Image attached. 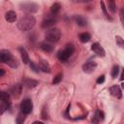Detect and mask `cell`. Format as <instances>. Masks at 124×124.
I'll list each match as a JSON object with an SVG mask.
<instances>
[{
	"label": "cell",
	"instance_id": "cb8c5ba5",
	"mask_svg": "<svg viewBox=\"0 0 124 124\" xmlns=\"http://www.w3.org/2000/svg\"><path fill=\"white\" fill-rule=\"evenodd\" d=\"M118 73H119V66L118 65H114L111 69V72H110V75L112 77V78H115L117 76H118Z\"/></svg>",
	"mask_w": 124,
	"mask_h": 124
},
{
	"label": "cell",
	"instance_id": "603a6c76",
	"mask_svg": "<svg viewBox=\"0 0 124 124\" xmlns=\"http://www.w3.org/2000/svg\"><path fill=\"white\" fill-rule=\"evenodd\" d=\"M25 118H26V114L23 113L22 111H20V112L17 114V116H16V122L17 124H21V123H23V122L25 121Z\"/></svg>",
	"mask_w": 124,
	"mask_h": 124
},
{
	"label": "cell",
	"instance_id": "52a82bcc",
	"mask_svg": "<svg viewBox=\"0 0 124 124\" xmlns=\"http://www.w3.org/2000/svg\"><path fill=\"white\" fill-rule=\"evenodd\" d=\"M57 19L54 16H46L43 21H42V28H49L51 26H53L56 23Z\"/></svg>",
	"mask_w": 124,
	"mask_h": 124
},
{
	"label": "cell",
	"instance_id": "ffe728a7",
	"mask_svg": "<svg viewBox=\"0 0 124 124\" xmlns=\"http://www.w3.org/2000/svg\"><path fill=\"white\" fill-rule=\"evenodd\" d=\"M78 39H79V41H80L81 43H87V42H89V40L91 39V36H90V34H89V33L84 32V33L79 34Z\"/></svg>",
	"mask_w": 124,
	"mask_h": 124
},
{
	"label": "cell",
	"instance_id": "d6986e66",
	"mask_svg": "<svg viewBox=\"0 0 124 124\" xmlns=\"http://www.w3.org/2000/svg\"><path fill=\"white\" fill-rule=\"evenodd\" d=\"M60 9H61L60 3H57V2H56V3L52 4V6L50 7V13H51L53 16H55V15H57V14L59 13Z\"/></svg>",
	"mask_w": 124,
	"mask_h": 124
},
{
	"label": "cell",
	"instance_id": "83f0119b",
	"mask_svg": "<svg viewBox=\"0 0 124 124\" xmlns=\"http://www.w3.org/2000/svg\"><path fill=\"white\" fill-rule=\"evenodd\" d=\"M100 5H101V9H102V11H103L104 15L106 16V17L110 19V17L108 16V11H107V7H106V5H105L104 1H101V2H100Z\"/></svg>",
	"mask_w": 124,
	"mask_h": 124
},
{
	"label": "cell",
	"instance_id": "5b68a950",
	"mask_svg": "<svg viewBox=\"0 0 124 124\" xmlns=\"http://www.w3.org/2000/svg\"><path fill=\"white\" fill-rule=\"evenodd\" d=\"M33 108V103L30 99H24L20 104V109L23 113L29 114L32 111Z\"/></svg>",
	"mask_w": 124,
	"mask_h": 124
},
{
	"label": "cell",
	"instance_id": "e0dca14e",
	"mask_svg": "<svg viewBox=\"0 0 124 124\" xmlns=\"http://www.w3.org/2000/svg\"><path fill=\"white\" fill-rule=\"evenodd\" d=\"M40 48L45 52H51L53 50V46L49 42H42L40 44Z\"/></svg>",
	"mask_w": 124,
	"mask_h": 124
},
{
	"label": "cell",
	"instance_id": "4dcf8cb0",
	"mask_svg": "<svg viewBox=\"0 0 124 124\" xmlns=\"http://www.w3.org/2000/svg\"><path fill=\"white\" fill-rule=\"evenodd\" d=\"M41 116H42V118H43V119H45V120H46V119H47V113H46V108H44L42 109Z\"/></svg>",
	"mask_w": 124,
	"mask_h": 124
},
{
	"label": "cell",
	"instance_id": "2e32d148",
	"mask_svg": "<svg viewBox=\"0 0 124 124\" xmlns=\"http://www.w3.org/2000/svg\"><path fill=\"white\" fill-rule=\"evenodd\" d=\"M104 118H105V114H104V112H103L102 110H100V109H97V110L95 111L94 116H93L92 122H94V123H98V122L104 120Z\"/></svg>",
	"mask_w": 124,
	"mask_h": 124
},
{
	"label": "cell",
	"instance_id": "ac0fdd59",
	"mask_svg": "<svg viewBox=\"0 0 124 124\" xmlns=\"http://www.w3.org/2000/svg\"><path fill=\"white\" fill-rule=\"evenodd\" d=\"M5 19L8 22H15L16 20V14L14 11H8L5 14Z\"/></svg>",
	"mask_w": 124,
	"mask_h": 124
},
{
	"label": "cell",
	"instance_id": "d6a6232c",
	"mask_svg": "<svg viewBox=\"0 0 124 124\" xmlns=\"http://www.w3.org/2000/svg\"><path fill=\"white\" fill-rule=\"evenodd\" d=\"M119 16H120V20H121V22L123 23V22H124V20H123V9L120 10V12H119Z\"/></svg>",
	"mask_w": 124,
	"mask_h": 124
},
{
	"label": "cell",
	"instance_id": "8992f818",
	"mask_svg": "<svg viewBox=\"0 0 124 124\" xmlns=\"http://www.w3.org/2000/svg\"><path fill=\"white\" fill-rule=\"evenodd\" d=\"M97 68V63L95 61H87L85 64L82 65V71L84 73L90 74L93 73Z\"/></svg>",
	"mask_w": 124,
	"mask_h": 124
},
{
	"label": "cell",
	"instance_id": "7a4b0ae2",
	"mask_svg": "<svg viewBox=\"0 0 124 124\" xmlns=\"http://www.w3.org/2000/svg\"><path fill=\"white\" fill-rule=\"evenodd\" d=\"M74 51H75L74 46L73 45H67L64 49H61L57 52V58L61 62H65L71 57V55L74 53Z\"/></svg>",
	"mask_w": 124,
	"mask_h": 124
},
{
	"label": "cell",
	"instance_id": "9a60e30c",
	"mask_svg": "<svg viewBox=\"0 0 124 124\" xmlns=\"http://www.w3.org/2000/svg\"><path fill=\"white\" fill-rule=\"evenodd\" d=\"M39 84V81L31 78H24L23 79V85L27 88H34Z\"/></svg>",
	"mask_w": 124,
	"mask_h": 124
},
{
	"label": "cell",
	"instance_id": "e575fe53",
	"mask_svg": "<svg viewBox=\"0 0 124 124\" xmlns=\"http://www.w3.org/2000/svg\"><path fill=\"white\" fill-rule=\"evenodd\" d=\"M123 77H124V74H123V72L121 73V76H120V80H123Z\"/></svg>",
	"mask_w": 124,
	"mask_h": 124
},
{
	"label": "cell",
	"instance_id": "f546056e",
	"mask_svg": "<svg viewBox=\"0 0 124 124\" xmlns=\"http://www.w3.org/2000/svg\"><path fill=\"white\" fill-rule=\"evenodd\" d=\"M108 8H109V10L112 12V13H114L115 11H116V6H115V4H114V0H110V2H109V5H108Z\"/></svg>",
	"mask_w": 124,
	"mask_h": 124
},
{
	"label": "cell",
	"instance_id": "8fae6325",
	"mask_svg": "<svg viewBox=\"0 0 124 124\" xmlns=\"http://www.w3.org/2000/svg\"><path fill=\"white\" fill-rule=\"evenodd\" d=\"M12 56L13 55L11 54V52L9 50H7V49H1L0 50V62L7 63Z\"/></svg>",
	"mask_w": 124,
	"mask_h": 124
},
{
	"label": "cell",
	"instance_id": "4316f807",
	"mask_svg": "<svg viewBox=\"0 0 124 124\" xmlns=\"http://www.w3.org/2000/svg\"><path fill=\"white\" fill-rule=\"evenodd\" d=\"M115 41H116V44L119 47H123L124 46V40L121 36H116L115 37Z\"/></svg>",
	"mask_w": 124,
	"mask_h": 124
},
{
	"label": "cell",
	"instance_id": "3957f363",
	"mask_svg": "<svg viewBox=\"0 0 124 124\" xmlns=\"http://www.w3.org/2000/svg\"><path fill=\"white\" fill-rule=\"evenodd\" d=\"M61 38V31L58 28H50L46 33V39L49 43H57Z\"/></svg>",
	"mask_w": 124,
	"mask_h": 124
},
{
	"label": "cell",
	"instance_id": "d590c367",
	"mask_svg": "<svg viewBox=\"0 0 124 124\" xmlns=\"http://www.w3.org/2000/svg\"><path fill=\"white\" fill-rule=\"evenodd\" d=\"M83 1H85V2H90V1H92V0H83Z\"/></svg>",
	"mask_w": 124,
	"mask_h": 124
},
{
	"label": "cell",
	"instance_id": "d4e9b609",
	"mask_svg": "<svg viewBox=\"0 0 124 124\" xmlns=\"http://www.w3.org/2000/svg\"><path fill=\"white\" fill-rule=\"evenodd\" d=\"M10 99V94L8 92L0 91V100L1 101H9Z\"/></svg>",
	"mask_w": 124,
	"mask_h": 124
},
{
	"label": "cell",
	"instance_id": "277c9868",
	"mask_svg": "<svg viewBox=\"0 0 124 124\" xmlns=\"http://www.w3.org/2000/svg\"><path fill=\"white\" fill-rule=\"evenodd\" d=\"M19 9L27 14H33L36 13L39 10V5L34 2H24L19 5Z\"/></svg>",
	"mask_w": 124,
	"mask_h": 124
},
{
	"label": "cell",
	"instance_id": "5bb4252c",
	"mask_svg": "<svg viewBox=\"0 0 124 124\" xmlns=\"http://www.w3.org/2000/svg\"><path fill=\"white\" fill-rule=\"evenodd\" d=\"M18 50H19V52H20V56H21L22 62H23L24 64H29L30 59H29V55H28L26 49H25L23 46H20V47L18 48Z\"/></svg>",
	"mask_w": 124,
	"mask_h": 124
},
{
	"label": "cell",
	"instance_id": "30bf717a",
	"mask_svg": "<svg viewBox=\"0 0 124 124\" xmlns=\"http://www.w3.org/2000/svg\"><path fill=\"white\" fill-rule=\"evenodd\" d=\"M109 92H110V94H111L112 96L117 97V98H119V99L122 97V91H121V88H120V86L117 85V84H114V85L110 86V88H109Z\"/></svg>",
	"mask_w": 124,
	"mask_h": 124
},
{
	"label": "cell",
	"instance_id": "484cf974",
	"mask_svg": "<svg viewBox=\"0 0 124 124\" xmlns=\"http://www.w3.org/2000/svg\"><path fill=\"white\" fill-rule=\"evenodd\" d=\"M62 78H63L62 73L57 74V75L54 77V78H53V80H52V83H53V84H58V83H59V82L62 80Z\"/></svg>",
	"mask_w": 124,
	"mask_h": 124
},
{
	"label": "cell",
	"instance_id": "9c48e42d",
	"mask_svg": "<svg viewBox=\"0 0 124 124\" xmlns=\"http://www.w3.org/2000/svg\"><path fill=\"white\" fill-rule=\"evenodd\" d=\"M21 91H22V85H21L20 83H16V84H14V85L10 88V93H11L14 97H16V98H17V97L20 96Z\"/></svg>",
	"mask_w": 124,
	"mask_h": 124
},
{
	"label": "cell",
	"instance_id": "7402d4cb",
	"mask_svg": "<svg viewBox=\"0 0 124 124\" xmlns=\"http://www.w3.org/2000/svg\"><path fill=\"white\" fill-rule=\"evenodd\" d=\"M11 106V103L9 101H2L1 105H0V113L2 114L3 112H5L7 109H9Z\"/></svg>",
	"mask_w": 124,
	"mask_h": 124
},
{
	"label": "cell",
	"instance_id": "6da1fadb",
	"mask_svg": "<svg viewBox=\"0 0 124 124\" xmlns=\"http://www.w3.org/2000/svg\"><path fill=\"white\" fill-rule=\"evenodd\" d=\"M36 24V18L31 16V15H27L22 16L16 23V26L18 28V30L22 31V32H26V31H30L34 28Z\"/></svg>",
	"mask_w": 124,
	"mask_h": 124
},
{
	"label": "cell",
	"instance_id": "836d02e7",
	"mask_svg": "<svg viewBox=\"0 0 124 124\" xmlns=\"http://www.w3.org/2000/svg\"><path fill=\"white\" fill-rule=\"evenodd\" d=\"M3 75H5V71L3 69H0V77H2Z\"/></svg>",
	"mask_w": 124,
	"mask_h": 124
},
{
	"label": "cell",
	"instance_id": "f1b7e54d",
	"mask_svg": "<svg viewBox=\"0 0 124 124\" xmlns=\"http://www.w3.org/2000/svg\"><path fill=\"white\" fill-rule=\"evenodd\" d=\"M29 66H30V69L33 71V72H35V73H39L40 72V69H39V66L37 65V64H35L34 62H29Z\"/></svg>",
	"mask_w": 124,
	"mask_h": 124
},
{
	"label": "cell",
	"instance_id": "7c38bea8",
	"mask_svg": "<svg viewBox=\"0 0 124 124\" xmlns=\"http://www.w3.org/2000/svg\"><path fill=\"white\" fill-rule=\"evenodd\" d=\"M73 19H74V21H75L78 26L83 27V26H86V25H87V20H86V18L83 17V16H80V15H75V16H73Z\"/></svg>",
	"mask_w": 124,
	"mask_h": 124
},
{
	"label": "cell",
	"instance_id": "ba28073f",
	"mask_svg": "<svg viewBox=\"0 0 124 124\" xmlns=\"http://www.w3.org/2000/svg\"><path fill=\"white\" fill-rule=\"evenodd\" d=\"M91 49L100 57H104L106 55V51L105 49L103 48V46L99 44V43H94L92 46H91Z\"/></svg>",
	"mask_w": 124,
	"mask_h": 124
},
{
	"label": "cell",
	"instance_id": "44dd1931",
	"mask_svg": "<svg viewBox=\"0 0 124 124\" xmlns=\"http://www.w3.org/2000/svg\"><path fill=\"white\" fill-rule=\"evenodd\" d=\"M6 64L9 65V66L12 67V68H16V67H18V65H19L18 60H17L16 57H14V56H12V57L10 58V60H9Z\"/></svg>",
	"mask_w": 124,
	"mask_h": 124
},
{
	"label": "cell",
	"instance_id": "4fadbf2b",
	"mask_svg": "<svg viewBox=\"0 0 124 124\" xmlns=\"http://www.w3.org/2000/svg\"><path fill=\"white\" fill-rule=\"evenodd\" d=\"M38 66H39L40 71H42L44 73H50V66H49V64L46 60H44V59L41 60L39 62Z\"/></svg>",
	"mask_w": 124,
	"mask_h": 124
},
{
	"label": "cell",
	"instance_id": "1f68e13d",
	"mask_svg": "<svg viewBox=\"0 0 124 124\" xmlns=\"http://www.w3.org/2000/svg\"><path fill=\"white\" fill-rule=\"evenodd\" d=\"M104 81H105V76H104V75L100 76V77L97 78V80H96V82H97L98 84H101V83H103Z\"/></svg>",
	"mask_w": 124,
	"mask_h": 124
}]
</instances>
